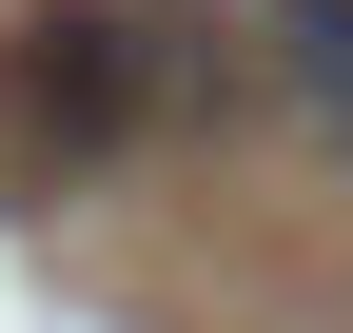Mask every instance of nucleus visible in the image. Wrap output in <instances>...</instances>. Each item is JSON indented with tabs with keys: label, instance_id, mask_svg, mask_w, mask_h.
Returning a JSON list of instances; mask_svg holds the SVG:
<instances>
[{
	"label": "nucleus",
	"instance_id": "nucleus-1",
	"mask_svg": "<svg viewBox=\"0 0 353 333\" xmlns=\"http://www.w3.org/2000/svg\"><path fill=\"white\" fill-rule=\"evenodd\" d=\"M255 39H275V78H294V118L353 157V0H255Z\"/></svg>",
	"mask_w": 353,
	"mask_h": 333
}]
</instances>
